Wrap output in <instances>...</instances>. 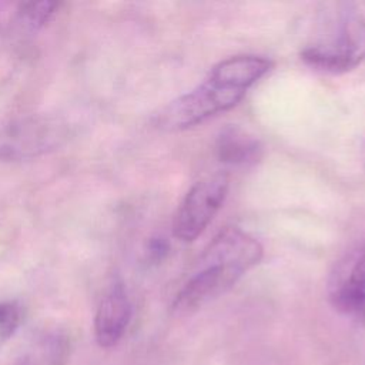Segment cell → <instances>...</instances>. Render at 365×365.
Wrapping results in <instances>:
<instances>
[{"mask_svg":"<svg viewBox=\"0 0 365 365\" xmlns=\"http://www.w3.org/2000/svg\"><path fill=\"white\" fill-rule=\"evenodd\" d=\"M271 67V60L255 54H238L221 60L201 84L157 113L155 127L164 131H182L235 107L248 88L259 81Z\"/></svg>","mask_w":365,"mask_h":365,"instance_id":"1","label":"cell"},{"mask_svg":"<svg viewBox=\"0 0 365 365\" xmlns=\"http://www.w3.org/2000/svg\"><path fill=\"white\" fill-rule=\"evenodd\" d=\"M257 238L237 227H225L207 245L194 272L173 302L177 315H188L228 291L262 258Z\"/></svg>","mask_w":365,"mask_h":365,"instance_id":"2","label":"cell"},{"mask_svg":"<svg viewBox=\"0 0 365 365\" xmlns=\"http://www.w3.org/2000/svg\"><path fill=\"white\" fill-rule=\"evenodd\" d=\"M309 67L327 73H344L365 60V16L344 11L317 40L301 50Z\"/></svg>","mask_w":365,"mask_h":365,"instance_id":"3","label":"cell"},{"mask_svg":"<svg viewBox=\"0 0 365 365\" xmlns=\"http://www.w3.org/2000/svg\"><path fill=\"white\" fill-rule=\"evenodd\" d=\"M70 125L60 117L33 114L0 127V161H21L56 151L70 137Z\"/></svg>","mask_w":365,"mask_h":365,"instance_id":"4","label":"cell"},{"mask_svg":"<svg viewBox=\"0 0 365 365\" xmlns=\"http://www.w3.org/2000/svg\"><path fill=\"white\" fill-rule=\"evenodd\" d=\"M228 184L225 174H214L197 181L174 214L173 235L182 242H191L200 237L222 207Z\"/></svg>","mask_w":365,"mask_h":365,"instance_id":"5","label":"cell"},{"mask_svg":"<svg viewBox=\"0 0 365 365\" xmlns=\"http://www.w3.org/2000/svg\"><path fill=\"white\" fill-rule=\"evenodd\" d=\"M328 299L339 314L365 321V241L335 264L328 279Z\"/></svg>","mask_w":365,"mask_h":365,"instance_id":"6","label":"cell"},{"mask_svg":"<svg viewBox=\"0 0 365 365\" xmlns=\"http://www.w3.org/2000/svg\"><path fill=\"white\" fill-rule=\"evenodd\" d=\"M131 319V302L121 284H114L101 298L94 315V336L100 346L111 348L123 338Z\"/></svg>","mask_w":365,"mask_h":365,"instance_id":"7","label":"cell"},{"mask_svg":"<svg viewBox=\"0 0 365 365\" xmlns=\"http://www.w3.org/2000/svg\"><path fill=\"white\" fill-rule=\"evenodd\" d=\"M261 153V143L252 134L237 125H227L217 135L215 154L224 165H252L259 160Z\"/></svg>","mask_w":365,"mask_h":365,"instance_id":"8","label":"cell"},{"mask_svg":"<svg viewBox=\"0 0 365 365\" xmlns=\"http://www.w3.org/2000/svg\"><path fill=\"white\" fill-rule=\"evenodd\" d=\"M70 356V339L64 332H46L27 345L10 365H66Z\"/></svg>","mask_w":365,"mask_h":365,"instance_id":"9","label":"cell"},{"mask_svg":"<svg viewBox=\"0 0 365 365\" xmlns=\"http://www.w3.org/2000/svg\"><path fill=\"white\" fill-rule=\"evenodd\" d=\"M58 1H24L17 6V17L21 24L34 30L44 27L58 11Z\"/></svg>","mask_w":365,"mask_h":365,"instance_id":"10","label":"cell"},{"mask_svg":"<svg viewBox=\"0 0 365 365\" xmlns=\"http://www.w3.org/2000/svg\"><path fill=\"white\" fill-rule=\"evenodd\" d=\"M21 307L14 301L0 302V344L7 341L20 327Z\"/></svg>","mask_w":365,"mask_h":365,"instance_id":"11","label":"cell"},{"mask_svg":"<svg viewBox=\"0 0 365 365\" xmlns=\"http://www.w3.org/2000/svg\"><path fill=\"white\" fill-rule=\"evenodd\" d=\"M364 163H365V143H364Z\"/></svg>","mask_w":365,"mask_h":365,"instance_id":"12","label":"cell"}]
</instances>
